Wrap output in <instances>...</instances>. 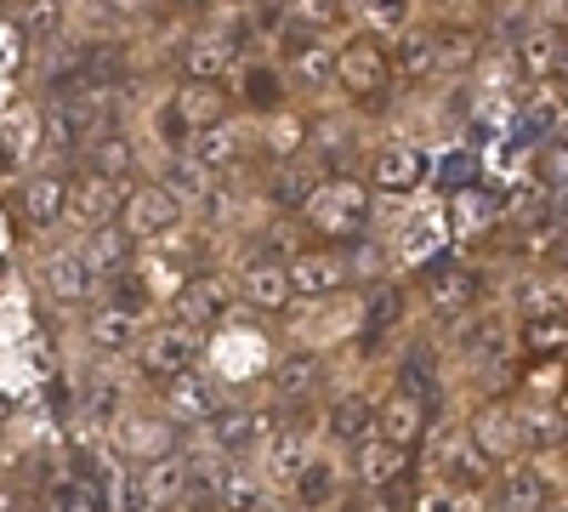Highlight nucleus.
<instances>
[{
	"mask_svg": "<svg viewBox=\"0 0 568 512\" xmlns=\"http://www.w3.org/2000/svg\"><path fill=\"white\" fill-rule=\"evenodd\" d=\"M426 182H433V154L420 143H387L369 160V189H382V194H415Z\"/></svg>",
	"mask_w": 568,
	"mask_h": 512,
	"instance_id": "423d86ee",
	"label": "nucleus"
},
{
	"mask_svg": "<svg viewBox=\"0 0 568 512\" xmlns=\"http://www.w3.org/2000/svg\"><path fill=\"white\" fill-rule=\"evenodd\" d=\"M222 512H251L256 501H262V484L251 479V473H227L222 484H216V495H211Z\"/></svg>",
	"mask_w": 568,
	"mask_h": 512,
	"instance_id": "c03bdc74",
	"label": "nucleus"
},
{
	"mask_svg": "<svg viewBox=\"0 0 568 512\" xmlns=\"http://www.w3.org/2000/svg\"><path fill=\"white\" fill-rule=\"evenodd\" d=\"M85 171H98V177H109V182H120V189H125V177L136 171V143H131L125 131L91 137V143H85Z\"/></svg>",
	"mask_w": 568,
	"mask_h": 512,
	"instance_id": "cd10ccee",
	"label": "nucleus"
},
{
	"mask_svg": "<svg viewBox=\"0 0 568 512\" xmlns=\"http://www.w3.org/2000/svg\"><path fill=\"white\" fill-rule=\"evenodd\" d=\"M251 512H278V506H273V501H267V495H262V501H256V506H251Z\"/></svg>",
	"mask_w": 568,
	"mask_h": 512,
	"instance_id": "5fc2aeb1",
	"label": "nucleus"
},
{
	"mask_svg": "<svg viewBox=\"0 0 568 512\" xmlns=\"http://www.w3.org/2000/svg\"><path fill=\"white\" fill-rule=\"evenodd\" d=\"M291 74L302 80V86H324V80H336V52L318 40V34H307L296 52H291Z\"/></svg>",
	"mask_w": 568,
	"mask_h": 512,
	"instance_id": "4c0bfd02",
	"label": "nucleus"
},
{
	"mask_svg": "<svg viewBox=\"0 0 568 512\" xmlns=\"http://www.w3.org/2000/svg\"><path fill=\"white\" fill-rule=\"evenodd\" d=\"M245 98L256 109H273L278 103V74L273 69H245Z\"/></svg>",
	"mask_w": 568,
	"mask_h": 512,
	"instance_id": "8fccbe9b",
	"label": "nucleus"
},
{
	"mask_svg": "<svg viewBox=\"0 0 568 512\" xmlns=\"http://www.w3.org/2000/svg\"><path fill=\"white\" fill-rule=\"evenodd\" d=\"M7 415H12V393H0V422H7Z\"/></svg>",
	"mask_w": 568,
	"mask_h": 512,
	"instance_id": "864d4df0",
	"label": "nucleus"
},
{
	"mask_svg": "<svg viewBox=\"0 0 568 512\" xmlns=\"http://www.w3.org/2000/svg\"><path fill=\"white\" fill-rule=\"evenodd\" d=\"M120 205H125V189L98 171H80L74 189H69V217L80 222V234H98V228H114L120 222Z\"/></svg>",
	"mask_w": 568,
	"mask_h": 512,
	"instance_id": "0eeeda50",
	"label": "nucleus"
},
{
	"mask_svg": "<svg viewBox=\"0 0 568 512\" xmlns=\"http://www.w3.org/2000/svg\"><path fill=\"white\" fill-rule=\"evenodd\" d=\"M176 415H149V410H136L120 422V450L136 461V468H149V461L160 455H176Z\"/></svg>",
	"mask_w": 568,
	"mask_h": 512,
	"instance_id": "1a4fd4ad",
	"label": "nucleus"
},
{
	"mask_svg": "<svg viewBox=\"0 0 568 512\" xmlns=\"http://www.w3.org/2000/svg\"><path fill=\"white\" fill-rule=\"evenodd\" d=\"M40 279H45V297L63 302V308H80L91 297V268L80 257V245H58L40 257Z\"/></svg>",
	"mask_w": 568,
	"mask_h": 512,
	"instance_id": "f8f14e48",
	"label": "nucleus"
},
{
	"mask_svg": "<svg viewBox=\"0 0 568 512\" xmlns=\"http://www.w3.org/2000/svg\"><path fill=\"white\" fill-rule=\"evenodd\" d=\"M302 222L318 240H358L369 222V194L358 177H318V189L302 205Z\"/></svg>",
	"mask_w": 568,
	"mask_h": 512,
	"instance_id": "f257e3e1",
	"label": "nucleus"
},
{
	"mask_svg": "<svg viewBox=\"0 0 568 512\" xmlns=\"http://www.w3.org/2000/svg\"><path fill=\"white\" fill-rule=\"evenodd\" d=\"M131 234L114 222V228H98V234H85V245H80V257H85V268H91V279H120L125 268H131Z\"/></svg>",
	"mask_w": 568,
	"mask_h": 512,
	"instance_id": "a878e982",
	"label": "nucleus"
},
{
	"mask_svg": "<svg viewBox=\"0 0 568 512\" xmlns=\"http://www.w3.org/2000/svg\"><path fill=\"white\" fill-rule=\"evenodd\" d=\"M353 473H358V484H364V490L404 484V473H409V450L375 433L369 444H358V450H353Z\"/></svg>",
	"mask_w": 568,
	"mask_h": 512,
	"instance_id": "2eb2a0df",
	"label": "nucleus"
},
{
	"mask_svg": "<svg viewBox=\"0 0 568 512\" xmlns=\"http://www.w3.org/2000/svg\"><path fill=\"white\" fill-rule=\"evenodd\" d=\"M324 433L336 439L342 450H358V444H369L375 433H382V410H375L364 393H342L336 404L324 410Z\"/></svg>",
	"mask_w": 568,
	"mask_h": 512,
	"instance_id": "4468645a",
	"label": "nucleus"
},
{
	"mask_svg": "<svg viewBox=\"0 0 568 512\" xmlns=\"http://www.w3.org/2000/svg\"><path fill=\"white\" fill-rule=\"evenodd\" d=\"M393 80H398V69H393L387 46L375 34H358V40H347L336 52V86L347 91L353 103H382Z\"/></svg>",
	"mask_w": 568,
	"mask_h": 512,
	"instance_id": "f03ea898",
	"label": "nucleus"
},
{
	"mask_svg": "<svg viewBox=\"0 0 568 512\" xmlns=\"http://www.w3.org/2000/svg\"><path fill=\"white\" fill-rule=\"evenodd\" d=\"M40 154H80V120L63 103L40 114Z\"/></svg>",
	"mask_w": 568,
	"mask_h": 512,
	"instance_id": "ea45409f",
	"label": "nucleus"
},
{
	"mask_svg": "<svg viewBox=\"0 0 568 512\" xmlns=\"http://www.w3.org/2000/svg\"><path fill=\"white\" fill-rule=\"evenodd\" d=\"M489 222H500V200L489 194V189H460V194H449V240H478Z\"/></svg>",
	"mask_w": 568,
	"mask_h": 512,
	"instance_id": "393cba45",
	"label": "nucleus"
},
{
	"mask_svg": "<svg viewBox=\"0 0 568 512\" xmlns=\"http://www.w3.org/2000/svg\"><path fill=\"white\" fill-rule=\"evenodd\" d=\"M471 439H478V450L489 455V461H511L517 450H529L524 444V415H517L511 404H484L478 415H471V428H466Z\"/></svg>",
	"mask_w": 568,
	"mask_h": 512,
	"instance_id": "9d476101",
	"label": "nucleus"
},
{
	"mask_svg": "<svg viewBox=\"0 0 568 512\" xmlns=\"http://www.w3.org/2000/svg\"><path fill=\"white\" fill-rule=\"evenodd\" d=\"M29 149H40V120L34 114H12L7 131H0V171H12Z\"/></svg>",
	"mask_w": 568,
	"mask_h": 512,
	"instance_id": "a19ab883",
	"label": "nucleus"
},
{
	"mask_svg": "<svg viewBox=\"0 0 568 512\" xmlns=\"http://www.w3.org/2000/svg\"><path fill=\"white\" fill-rule=\"evenodd\" d=\"M233 63H240V52L222 40V29H194L182 40V74L187 80H222Z\"/></svg>",
	"mask_w": 568,
	"mask_h": 512,
	"instance_id": "a211bd4d",
	"label": "nucleus"
},
{
	"mask_svg": "<svg viewBox=\"0 0 568 512\" xmlns=\"http://www.w3.org/2000/svg\"><path fill=\"white\" fill-rule=\"evenodd\" d=\"M245 302L256 313H284L296 302V285H291V262H273V257H256L245 268Z\"/></svg>",
	"mask_w": 568,
	"mask_h": 512,
	"instance_id": "dca6fc26",
	"label": "nucleus"
},
{
	"mask_svg": "<svg viewBox=\"0 0 568 512\" xmlns=\"http://www.w3.org/2000/svg\"><path fill=\"white\" fill-rule=\"evenodd\" d=\"M0 512H18V495H12V484H0Z\"/></svg>",
	"mask_w": 568,
	"mask_h": 512,
	"instance_id": "603ef678",
	"label": "nucleus"
},
{
	"mask_svg": "<svg viewBox=\"0 0 568 512\" xmlns=\"http://www.w3.org/2000/svg\"><path fill=\"white\" fill-rule=\"evenodd\" d=\"M45 7H63V0H45Z\"/></svg>",
	"mask_w": 568,
	"mask_h": 512,
	"instance_id": "4d7b16f0",
	"label": "nucleus"
},
{
	"mask_svg": "<svg viewBox=\"0 0 568 512\" xmlns=\"http://www.w3.org/2000/svg\"><path fill=\"white\" fill-rule=\"evenodd\" d=\"M438 473H444V490L455 495V490H484L489 484V473H495V461L478 450V439L471 433H444L438 439Z\"/></svg>",
	"mask_w": 568,
	"mask_h": 512,
	"instance_id": "6e6552de",
	"label": "nucleus"
},
{
	"mask_svg": "<svg viewBox=\"0 0 568 512\" xmlns=\"http://www.w3.org/2000/svg\"><path fill=\"white\" fill-rule=\"evenodd\" d=\"M495 501H500V512H546L551 506V479L540 468H529V461H517V468L500 473Z\"/></svg>",
	"mask_w": 568,
	"mask_h": 512,
	"instance_id": "5701e85b",
	"label": "nucleus"
},
{
	"mask_svg": "<svg viewBox=\"0 0 568 512\" xmlns=\"http://www.w3.org/2000/svg\"><path fill=\"white\" fill-rule=\"evenodd\" d=\"M398 319H404V291H398V285H382V291H375V297L364 302V324H358L364 353H375V342H382Z\"/></svg>",
	"mask_w": 568,
	"mask_h": 512,
	"instance_id": "2f4dec72",
	"label": "nucleus"
},
{
	"mask_svg": "<svg viewBox=\"0 0 568 512\" xmlns=\"http://www.w3.org/2000/svg\"><path fill=\"white\" fill-rule=\"evenodd\" d=\"M165 404H171L176 422H211V415L222 410V393H216V382L205 377V370L194 364V370H182V377H171Z\"/></svg>",
	"mask_w": 568,
	"mask_h": 512,
	"instance_id": "f3484780",
	"label": "nucleus"
},
{
	"mask_svg": "<svg viewBox=\"0 0 568 512\" xmlns=\"http://www.w3.org/2000/svg\"><path fill=\"white\" fill-rule=\"evenodd\" d=\"M438 63H444V46H438L433 29H404V34H398V58H393V69H398L404 80H433Z\"/></svg>",
	"mask_w": 568,
	"mask_h": 512,
	"instance_id": "c85d7f7f",
	"label": "nucleus"
},
{
	"mask_svg": "<svg viewBox=\"0 0 568 512\" xmlns=\"http://www.w3.org/2000/svg\"><path fill=\"white\" fill-rule=\"evenodd\" d=\"M278 428L267 422L262 410H245V404H233V410H216L211 415V444L233 461V455H251L262 439H273Z\"/></svg>",
	"mask_w": 568,
	"mask_h": 512,
	"instance_id": "ddd939ff",
	"label": "nucleus"
},
{
	"mask_svg": "<svg viewBox=\"0 0 568 512\" xmlns=\"http://www.w3.org/2000/svg\"><path fill=\"white\" fill-rule=\"evenodd\" d=\"M187 495V468H182V450L176 455H160L136 473V506H165V501H182Z\"/></svg>",
	"mask_w": 568,
	"mask_h": 512,
	"instance_id": "b1692460",
	"label": "nucleus"
},
{
	"mask_svg": "<svg viewBox=\"0 0 568 512\" xmlns=\"http://www.w3.org/2000/svg\"><path fill=\"white\" fill-rule=\"evenodd\" d=\"M524 342H529V353H562V348H568V319L535 313V319L524 324Z\"/></svg>",
	"mask_w": 568,
	"mask_h": 512,
	"instance_id": "37998d69",
	"label": "nucleus"
},
{
	"mask_svg": "<svg viewBox=\"0 0 568 512\" xmlns=\"http://www.w3.org/2000/svg\"><path fill=\"white\" fill-rule=\"evenodd\" d=\"M114 308H131V313L149 308V279H142L136 268H125V273L114 279Z\"/></svg>",
	"mask_w": 568,
	"mask_h": 512,
	"instance_id": "09e8293b",
	"label": "nucleus"
},
{
	"mask_svg": "<svg viewBox=\"0 0 568 512\" xmlns=\"http://www.w3.org/2000/svg\"><path fill=\"white\" fill-rule=\"evenodd\" d=\"M484 302V273L478 268H466V262H449V268H438L433 273V308L449 319H460V313H471Z\"/></svg>",
	"mask_w": 568,
	"mask_h": 512,
	"instance_id": "412c9836",
	"label": "nucleus"
},
{
	"mask_svg": "<svg viewBox=\"0 0 568 512\" xmlns=\"http://www.w3.org/2000/svg\"><path fill=\"white\" fill-rule=\"evenodd\" d=\"M336 461H324V455H313L307 468L296 473V506L302 512H324V506H336Z\"/></svg>",
	"mask_w": 568,
	"mask_h": 512,
	"instance_id": "72a5a7b5",
	"label": "nucleus"
},
{
	"mask_svg": "<svg viewBox=\"0 0 568 512\" xmlns=\"http://www.w3.org/2000/svg\"><path fill=\"white\" fill-rule=\"evenodd\" d=\"M136 319H142V313L114 308V302L91 308V348H103V353H125V348H136Z\"/></svg>",
	"mask_w": 568,
	"mask_h": 512,
	"instance_id": "7c9ffc66",
	"label": "nucleus"
},
{
	"mask_svg": "<svg viewBox=\"0 0 568 512\" xmlns=\"http://www.w3.org/2000/svg\"><path fill=\"white\" fill-rule=\"evenodd\" d=\"M540 160H546V171L551 177H568V120L546 137V149H540Z\"/></svg>",
	"mask_w": 568,
	"mask_h": 512,
	"instance_id": "3c124183",
	"label": "nucleus"
},
{
	"mask_svg": "<svg viewBox=\"0 0 568 512\" xmlns=\"http://www.w3.org/2000/svg\"><path fill=\"white\" fill-rule=\"evenodd\" d=\"M358 12L369 29H387V34L409 29V0H358Z\"/></svg>",
	"mask_w": 568,
	"mask_h": 512,
	"instance_id": "49530a36",
	"label": "nucleus"
},
{
	"mask_svg": "<svg viewBox=\"0 0 568 512\" xmlns=\"http://www.w3.org/2000/svg\"><path fill=\"white\" fill-rule=\"evenodd\" d=\"M211 177L216 171H205L194 154H171V165H165V189L176 194V200H211Z\"/></svg>",
	"mask_w": 568,
	"mask_h": 512,
	"instance_id": "c9c22d12",
	"label": "nucleus"
},
{
	"mask_svg": "<svg viewBox=\"0 0 568 512\" xmlns=\"http://www.w3.org/2000/svg\"><path fill=\"white\" fill-rule=\"evenodd\" d=\"M69 189H74V177H63V171H34L23 189H18V211H23V222H29V228H52V222H63V217H69Z\"/></svg>",
	"mask_w": 568,
	"mask_h": 512,
	"instance_id": "9b49d317",
	"label": "nucleus"
},
{
	"mask_svg": "<svg viewBox=\"0 0 568 512\" xmlns=\"http://www.w3.org/2000/svg\"><path fill=\"white\" fill-rule=\"evenodd\" d=\"M318 382H324V359L307 353V348L284 353V359L273 364V399H278V404H307V399L318 393Z\"/></svg>",
	"mask_w": 568,
	"mask_h": 512,
	"instance_id": "6ab92c4d",
	"label": "nucleus"
},
{
	"mask_svg": "<svg viewBox=\"0 0 568 512\" xmlns=\"http://www.w3.org/2000/svg\"><path fill=\"white\" fill-rule=\"evenodd\" d=\"M342 12H347V0H284V23H291V29H307V34L336 29Z\"/></svg>",
	"mask_w": 568,
	"mask_h": 512,
	"instance_id": "58836bf2",
	"label": "nucleus"
},
{
	"mask_svg": "<svg viewBox=\"0 0 568 512\" xmlns=\"http://www.w3.org/2000/svg\"><path fill=\"white\" fill-rule=\"evenodd\" d=\"M517 69L529 80H546V74H562V40L551 29H529L517 40Z\"/></svg>",
	"mask_w": 568,
	"mask_h": 512,
	"instance_id": "473e14b6",
	"label": "nucleus"
},
{
	"mask_svg": "<svg viewBox=\"0 0 568 512\" xmlns=\"http://www.w3.org/2000/svg\"><path fill=\"white\" fill-rule=\"evenodd\" d=\"M182 222V200L165 189V182H131L125 205H120V228L142 245V240H165Z\"/></svg>",
	"mask_w": 568,
	"mask_h": 512,
	"instance_id": "7ed1b4c3",
	"label": "nucleus"
},
{
	"mask_svg": "<svg viewBox=\"0 0 568 512\" xmlns=\"http://www.w3.org/2000/svg\"><path fill=\"white\" fill-rule=\"evenodd\" d=\"M347 279V262L329 257V251H296L291 257V285L296 297H329Z\"/></svg>",
	"mask_w": 568,
	"mask_h": 512,
	"instance_id": "bb28decb",
	"label": "nucleus"
},
{
	"mask_svg": "<svg viewBox=\"0 0 568 512\" xmlns=\"http://www.w3.org/2000/svg\"><path fill=\"white\" fill-rule=\"evenodd\" d=\"M302 143H307V120L278 114V120L267 126V149H273V160H296V154H302Z\"/></svg>",
	"mask_w": 568,
	"mask_h": 512,
	"instance_id": "a18cd8bd",
	"label": "nucleus"
},
{
	"mask_svg": "<svg viewBox=\"0 0 568 512\" xmlns=\"http://www.w3.org/2000/svg\"><path fill=\"white\" fill-rule=\"evenodd\" d=\"M160 137H165V149H171V154H187V149H194V126L176 114V103L160 109Z\"/></svg>",
	"mask_w": 568,
	"mask_h": 512,
	"instance_id": "de8ad7c7",
	"label": "nucleus"
},
{
	"mask_svg": "<svg viewBox=\"0 0 568 512\" xmlns=\"http://www.w3.org/2000/svg\"><path fill=\"white\" fill-rule=\"evenodd\" d=\"M171 308H176L182 324H194V331H211V324H222L227 308H233V285H227L222 273H187L182 285L171 291Z\"/></svg>",
	"mask_w": 568,
	"mask_h": 512,
	"instance_id": "39448f33",
	"label": "nucleus"
},
{
	"mask_svg": "<svg viewBox=\"0 0 568 512\" xmlns=\"http://www.w3.org/2000/svg\"><path fill=\"white\" fill-rule=\"evenodd\" d=\"M136 359H142L149 377H165L171 382V377H182V370L200 364V331H194V324H182V319H171V324H160V331L142 337Z\"/></svg>",
	"mask_w": 568,
	"mask_h": 512,
	"instance_id": "20e7f679",
	"label": "nucleus"
},
{
	"mask_svg": "<svg viewBox=\"0 0 568 512\" xmlns=\"http://www.w3.org/2000/svg\"><path fill=\"white\" fill-rule=\"evenodd\" d=\"M194 154L205 171H227L233 160H240V126L233 120H222V126H205V131H194Z\"/></svg>",
	"mask_w": 568,
	"mask_h": 512,
	"instance_id": "f704fd0d",
	"label": "nucleus"
},
{
	"mask_svg": "<svg viewBox=\"0 0 568 512\" xmlns=\"http://www.w3.org/2000/svg\"><path fill=\"white\" fill-rule=\"evenodd\" d=\"M233 7H251V0H233Z\"/></svg>",
	"mask_w": 568,
	"mask_h": 512,
	"instance_id": "6e6d98bb",
	"label": "nucleus"
},
{
	"mask_svg": "<svg viewBox=\"0 0 568 512\" xmlns=\"http://www.w3.org/2000/svg\"><path fill=\"white\" fill-rule=\"evenodd\" d=\"M444 245H449V217H444V211H426L409 234H404V262L444 257Z\"/></svg>",
	"mask_w": 568,
	"mask_h": 512,
	"instance_id": "e433bc0d",
	"label": "nucleus"
},
{
	"mask_svg": "<svg viewBox=\"0 0 568 512\" xmlns=\"http://www.w3.org/2000/svg\"><path fill=\"white\" fill-rule=\"evenodd\" d=\"M171 103H176V114L194 126V131L233 120V114H227V91H222V80H182V86L171 91Z\"/></svg>",
	"mask_w": 568,
	"mask_h": 512,
	"instance_id": "4be33fe9",
	"label": "nucleus"
},
{
	"mask_svg": "<svg viewBox=\"0 0 568 512\" xmlns=\"http://www.w3.org/2000/svg\"><path fill=\"white\" fill-rule=\"evenodd\" d=\"M433 177L444 182V194H460V189L478 182V154H471V149H449V154L433 160Z\"/></svg>",
	"mask_w": 568,
	"mask_h": 512,
	"instance_id": "79ce46f5",
	"label": "nucleus"
},
{
	"mask_svg": "<svg viewBox=\"0 0 568 512\" xmlns=\"http://www.w3.org/2000/svg\"><path fill=\"white\" fill-rule=\"evenodd\" d=\"M313 461V439L302 433V428H278L273 439H267V473L278 479V484H296V473Z\"/></svg>",
	"mask_w": 568,
	"mask_h": 512,
	"instance_id": "c756f323",
	"label": "nucleus"
},
{
	"mask_svg": "<svg viewBox=\"0 0 568 512\" xmlns=\"http://www.w3.org/2000/svg\"><path fill=\"white\" fill-rule=\"evenodd\" d=\"M426 433V393L420 388H393L387 399H382V439H393V444H415Z\"/></svg>",
	"mask_w": 568,
	"mask_h": 512,
	"instance_id": "aec40b11",
	"label": "nucleus"
}]
</instances>
